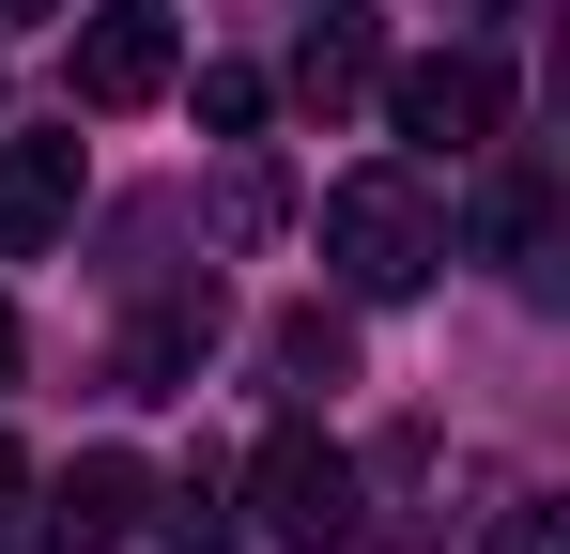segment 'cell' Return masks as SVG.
I'll use <instances>...</instances> for the list:
<instances>
[{
  "label": "cell",
  "mask_w": 570,
  "mask_h": 554,
  "mask_svg": "<svg viewBox=\"0 0 570 554\" xmlns=\"http://www.w3.org/2000/svg\"><path fill=\"white\" fill-rule=\"evenodd\" d=\"M432 263H448V216H432V185L416 170H355V185H324V277L340 293H432Z\"/></svg>",
  "instance_id": "6da1fadb"
},
{
  "label": "cell",
  "mask_w": 570,
  "mask_h": 554,
  "mask_svg": "<svg viewBox=\"0 0 570 554\" xmlns=\"http://www.w3.org/2000/svg\"><path fill=\"white\" fill-rule=\"evenodd\" d=\"M247 508H263V540H278V554H340V540H355V462L293 416V432L247 447Z\"/></svg>",
  "instance_id": "7a4b0ae2"
},
{
  "label": "cell",
  "mask_w": 570,
  "mask_h": 554,
  "mask_svg": "<svg viewBox=\"0 0 570 554\" xmlns=\"http://www.w3.org/2000/svg\"><path fill=\"white\" fill-rule=\"evenodd\" d=\"M385 92V123L416 139V155H493V123H509V62L493 47H432V62H401Z\"/></svg>",
  "instance_id": "3957f363"
},
{
  "label": "cell",
  "mask_w": 570,
  "mask_h": 554,
  "mask_svg": "<svg viewBox=\"0 0 570 554\" xmlns=\"http://www.w3.org/2000/svg\"><path fill=\"white\" fill-rule=\"evenodd\" d=\"M170 78H186V47H170V16H155V0L78 16V108H155Z\"/></svg>",
  "instance_id": "277c9868"
},
{
  "label": "cell",
  "mask_w": 570,
  "mask_h": 554,
  "mask_svg": "<svg viewBox=\"0 0 570 554\" xmlns=\"http://www.w3.org/2000/svg\"><path fill=\"white\" fill-rule=\"evenodd\" d=\"M78 139H0V263H31V247H62L78 231Z\"/></svg>",
  "instance_id": "5b68a950"
},
{
  "label": "cell",
  "mask_w": 570,
  "mask_h": 554,
  "mask_svg": "<svg viewBox=\"0 0 570 554\" xmlns=\"http://www.w3.org/2000/svg\"><path fill=\"white\" fill-rule=\"evenodd\" d=\"M139 508H155V477H139V447H78L62 477H47V540H62V554H108L124 524H139Z\"/></svg>",
  "instance_id": "8992f818"
},
{
  "label": "cell",
  "mask_w": 570,
  "mask_h": 554,
  "mask_svg": "<svg viewBox=\"0 0 570 554\" xmlns=\"http://www.w3.org/2000/svg\"><path fill=\"white\" fill-rule=\"evenodd\" d=\"M371 16H308V47H293V108H324V123H340V108H371Z\"/></svg>",
  "instance_id": "52a82bcc"
},
{
  "label": "cell",
  "mask_w": 570,
  "mask_h": 554,
  "mask_svg": "<svg viewBox=\"0 0 570 554\" xmlns=\"http://www.w3.org/2000/svg\"><path fill=\"white\" fill-rule=\"evenodd\" d=\"M200 339H216V293H170V308H139V339H124V385H186Z\"/></svg>",
  "instance_id": "ba28073f"
},
{
  "label": "cell",
  "mask_w": 570,
  "mask_h": 554,
  "mask_svg": "<svg viewBox=\"0 0 570 554\" xmlns=\"http://www.w3.org/2000/svg\"><path fill=\"white\" fill-rule=\"evenodd\" d=\"M278 385H355V339H340L324 308H293L278 324Z\"/></svg>",
  "instance_id": "9c48e42d"
},
{
  "label": "cell",
  "mask_w": 570,
  "mask_h": 554,
  "mask_svg": "<svg viewBox=\"0 0 570 554\" xmlns=\"http://www.w3.org/2000/svg\"><path fill=\"white\" fill-rule=\"evenodd\" d=\"M200 123L247 139V123H263V78H247V62H200Z\"/></svg>",
  "instance_id": "30bf717a"
},
{
  "label": "cell",
  "mask_w": 570,
  "mask_h": 554,
  "mask_svg": "<svg viewBox=\"0 0 570 554\" xmlns=\"http://www.w3.org/2000/svg\"><path fill=\"white\" fill-rule=\"evenodd\" d=\"M478 554H570V508H493V540Z\"/></svg>",
  "instance_id": "8fae6325"
},
{
  "label": "cell",
  "mask_w": 570,
  "mask_h": 554,
  "mask_svg": "<svg viewBox=\"0 0 570 554\" xmlns=\"http://www.w3.org/2000/svg\"><path fill=\"white\" fill-rule=\"evenodd\" d=\"M16 508H31V462H16V447H0V540H16Z\"/></svg>",
  "instance_id": "7c38bea8"
},
{
  "label": "cell",
  "mask_w": 570,
  "mask_h": 554,
  "mask_svg": "<svg viewBox=\"0 0 570 554\" xmlns=\"http://www.w3.org/2000/svg\"><path fill=\"white\" fill-rule=\"evenodd\" d=\"M0 385H16V308H0Z\"/></svg>",
  "instance_id": "4fadbf2b"
},
{
  "label": "cell",
  "mask_w": 570,
  "mask_h": 554,
  "mask_svg": "<svg viewBox=\"0 0 570 554\" xmlns=\"http://www.w3.org/2000/svg\"><path fill=\"white\" fill-rule=\"evenodd\" d=\"M0 16H62V0H0Z\"/></svg>",
  "instance_id": "5bb4252c"
}]
</instances>
